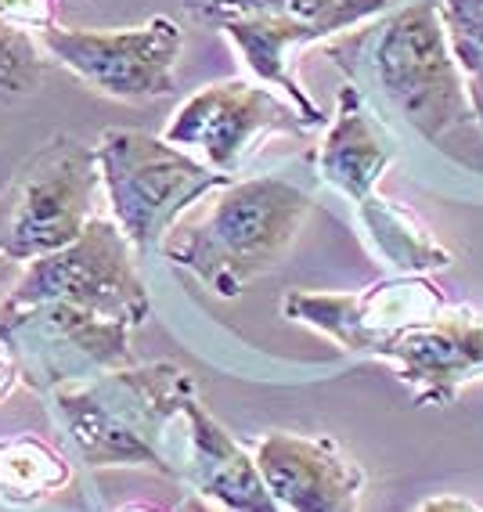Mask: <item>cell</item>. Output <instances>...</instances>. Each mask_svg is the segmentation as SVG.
<instances>
[{
    "mask_svg": "<svg viewBox=\"0 0 483 512\" xmlns=\"http://www.w3.org/2000/svg\"><path fill=\"white\" fill-rule=\"evenodd\" d=\"M379 361L393 368L415 404L447 408L465 386L483 379V311L444 303L397 332Z\"/></svg>",
    "mask_w": 483,
    "mask_h": 512,
    "instance_id": "cell-10",
    "label": "cell"
},
{
    "mask_svg": "<svg viewBox=\"0 0 483 512\" xmlns=\"http://www.w3.org/2000/svg\"><path fill=\"white\" fill-rule=\"evenodd\" d=\"M195 397V379L177 361H152L55 386L47 408L83 466L159 469L181 480L174 426Z\"/></svg>",
    "mask_w": 483,
    "mask_h": 512,
    "instance_id": "cell-2",
    "label": "cell"
},
{
    "mask_svg": "<svg viewBox=\"0 0 483 512\" xmlns=\"http://www.w3.org/2000/svg\"><path fill=\"white\" fill-rule=\"evenodd\" d=\"M181 480L224 512H285L246 451L195 397L184 412Z\"/></svg>",
    "mask_w": 483,
    "mask_h": 512,
    "instance_id": "cell-12",
    "label": "cell"
},
{
    "mask_svg": "<svg viewBox=\"0 0 483 512\" xmlns=\"http://www.w3.org/2000/svg\"><path fill=\"white\" fill-rule=\"evenodd\" d=\"M37 33L0 19V105L33 94L44 80V55Z\"/></svg>",
    "mask_w": 483,
    "mask_h": 512,
    "instance_id": "cell-17",
    "label": "cell"
},
{
    "mask_svg": "<svg viewBox=\"0 0 483 512\" xmlns=\"http://www.w3.org/2000/svg\"><path fill=\"white\" fill-rule=\"evenodd\" d=\"M314 130L300 109L256 80H220L184 98L163 138L202 166L235 177L267 138H300Z\"/></svg>",
    "mask_w": 483,
    "mask_h": 512,
    "instance_id": "cell-8",
    "label": "cell"
},
{
    "mask_svg": "<svg viewBox=\"0 0 483 512\" xmlns=\"http://www.w3.org/2000/svg\"><path fill=\"white\" fill-rule=\"evenodd\" d=\"M76 480L65 451L47 444L37 433L0 437V502L11 509H29L62 494Z\"/></svg>",
    "mask_w": 483,
    "mask_h": 512,
    "instance_id": "cell-16",
    "label": "cell"
},
{
    "mask_svg": "<svg viewBox=\"0 0 483 512\" xmlns=\"http://www.w3.org/2000/svg\"><path fill=\"white\" fill-rule=\"evenodd\" d=\"M15 278H19V264L8 260V256H0V293H4L8 285H15Z\"/></svg>",
    "mask_w": 483,
    "mask_h": 512,
    "instance_id": "cell-24",
    "label": "cell"
},
{
    "mask_svg": "<svg viewBox=\"0 0 483 512\" xmlns=\"http://www.w3.org/2000/svg\"><path fill=\"white\" fill-rule=\"evenodd\" d=\"M386 11L390 0H184V15L210 29L235 19H271L307 26L321 40L361 29Z\"/></svg>",
    "mask_w": 483,
    "mask_h": 512,
    "instance_id": "cell-14",
    "label": "cell"
},
{
    "mask_svg": "<svg viewBox=\"0 0 483 512\" xmlns=\"http://www.w3.org/2000/svg\"><path fill=\"white\" fill-rule=\"evenodd\" d=\"M462 76H465L469 101H473V116H476V123H480V130H483V58H480V62H473V65H465Z\"/></svg>",
    "mask_w": 483,
    "mask_h": 512,
    "instance_id": "cell-22",
    "label": "cell"
},
{
    "mask_svg": "<svg viewBox=\"0 0 483 512\" xmlns=\"http://www.w3.org/2000/svg\"><path fill=\"white\" fill-rule=\"evenodd\" d=\"M119 512H159V509H152V505H127V509H119Z\"/></svg>",
    "mask_w": 483,
    "mask_h": 512,
    "instance_id": "cell-25",
    "label": "cell"
},
{
    "mask_svg": "<svg viewBox=\"0 0 483 512\" xmlns=\"http://www.w3.org/2000/svg\"><path fill=\"white\" fill-rule=\"evenodd\" d=\"M101 195L98 152L80 138L55 134L0 192V256L26 267L73 246L98 220Z\"/></svg>",
    "mask_w": 483,
    "mask_h": 512,
    "instance_id": "cell-5",
    "label": "cell"
},
{
    "mask_svg": "<svg viewBox=\"0 0 483 512\" xmlns=\"http://www.w3.org/2000/svg\"><path fill=\"white\" fill-rule=\"evenodd\" d=\"M458 69L483 58V0H437Z\"/></svg>",
    "mask_w": 483,
    "mask_h": 512,
    "instance_id": "cell-18",
    "label": "cell"
},
{
    "mask_svg": "<svg viewBox=\"0 0 483 512\" xmlns=\"http://www.w3.org/2000/svg\"><path fill=\"white\" fill-rule=\"evenodd\" d=\"M58 4L62 0H0V19L26 33H44L47 26H55Z\"/></svg>",
    "mask_w": 483,
    "mask_h": 512,
    "instance_id": "cell-19",
    "label": "cell"
},
{
    "mask_svg": "<svg viewBox=\"0 0 483 512\" xmlns=\"http://www.w3.org/2000/svg\"><path fill=\"white\" fill-rule=\"evenodd\" d=\"M22 383V372H19V361H15V354H11V347L0 339V404L8 401L15 390H19Z\"/></svg>",
    "mask_w": 483,
    "mask_h": 512,
    "instance_id": "cell-20",
    "label": "cell"
},
{
    "mask_svg": "<svg viewBox=\"0 0 483 512\" xmlns=\"http://www.w3.org/2000/svg\"><path fill=\"white\" fill-rule=\"evenodd\" d=\"M314 210V195L289 177H235L177 220L159 253L206 285L235 300L282 264Z\"/></svg>",
    "mask_w": 483,
    "mask_h": 512,
    "instance_id": "cell-3",
    "label": "cell"
},
{
    "mask_svg": "<svg viewBox=\"0 0 483 512\" xmlns=\"http://www.w3.org/2000/svg\"><path fill=\"white\" fill-rule=\"evenodd\" d=\"M0 303H51L80 318L123 325L130 332L152 314L134 246L109 217L91 220L73 246L22 267V275Z\"/></svg>",
    "mask_w": 483,
    "mask_h": 512,
    "instance_id": "cell-6",
    "label": "cell"
},
{
    "mask_svg": "<svg viewBox=\"0 0 483 512\" xmlns=\"http://www.w3.org/2000/svg\"><path fill=\"white\" fill-rule=\"evenodd\" d=\"M37 40L44 55L105 98L155 101L177 87L184 29L170 15H155L130 29H76L55 22L37 33Z\"/></svg>",
    "mask_w": 483,
    "mask_h": 512,
    "instance_id": "cell-7",
    "label": "cell"
},
{
    "mask_svg": "<svg viewBox=\"0 0 483 512\" xmlns=\"http://www.w3.org/2000/svg\"><path fill=\"white\" fill-rule=\"evenodd\" d=\"M329 58L365 98H379L393 119L451 163L483 174V130L473 116L437 0H411L365 22L329 47Z\"/></svg>",
    "mask_w": 483,
    "mask_h": 512,
    "instance_id": "cell-1",
    "label": "cell"
},
{
    "mask_svg": "<svg viewBox=\"0 0 483 512\" xmlns=\"http://www.w3.org/2000/svg\"><path fill=\"white\" fill-rule=\"evenodd\" d=\"M253 458L285 512H361L368 476L332 437L267 433Z\"/></svg>",
    "mask_w": 483,
    "mask_h": 512,
    "instance_id": "cell-11",
    "label": "cell"
},
{
    "mask_svg": "<svg viewBox=\"0 0 483 512\" xmlns=\"http://www.w3.org/2000/svg\"><path fill=\"white\" fill-rule=\"evenodd\" d=\"M174 512H224V509H217L213 502H206L202 494H188V498H184V502L177 505Z\"/></svg>",
    "mask_w": 483,
    "mask_h": 512,
    "instance_id": "cell-23",
    "label": "cell"
},
{
    "mask_svg": "<svg viewBox=\"0 0 483 512\" xmlns=\"http://www.w3.org/2000/svg\"><path fill=\"white\" fill-rule=\"evenodd\" d=\"M444 303L429 275H390L361 293H285L282 318L321 332L347 354L379 361L397 332L437 314Z\"/></svg>",
    "mask_w": 483,
    "mask_h": 512,
    "instance_id": "cell-9",
    "label": "cell"
},
{
    "mask_svg": "<svg viewBox=\"0 0 483 512\" xmlns=\"http://www.w3.org/2000/svg\"><path fill=\"white\" fill-rule=\"evenodd\" d=\"M101 192L116 224L134 253L148 256L163 246L177 220L210 192L235 177L202 166L163 134L134 127H109L98 141Z\"/></svg>",
    "mask_w": 483,
    "mask_h": 512,
    "instance_id": "cell-4",
    "label": "cell"
},
{
    "mask_svg": "<svg viewBox=\"0 0 483 512\" xmlns=\"http://www.w3.org/2000/svg\"><path fill=\"white\" fill-rule=\"evenodd\" d=\"M354 217L365 246L390 275H437L455 264L451 249L440 246L437 235L415 213L379 192L354 206Z\"/></svg>",
    "mask_w": 483,
    "mask_h": 512,
    "instance_id": "cell-15",
    "label": "cell"
},
{
    "mask_svg": "<svg viewBox=\"0 0 483 512\" xmlns=\"http://www.w3.org/2000/svg\"><path fill=\"white\" fill-rule=\"evenodd\" d=\"M411 512H483V505L458 498V494H433V498H422Z\"/></svg>",
    "mask_w": 483,
    "mask_h": 512,
    "instance_id": "cell-21",
    "label": "cell"
},
{
    "mask_svg": "<svg viewBox=\"0 0 483 512\" xmlns=\"http://www.w3.org/2000/svg\"><path fill=\"white\" fill-rule=\"evenodd\" d=\"M393 159L397 145L386 134L383 116L354 83H343L336 94V112L325 123V138L314 152L321 184L343 195L350 206H361L375 195V184Z\"/></svg>",
    "mask_w": 483,
    "mask_h": 512,
    "instance_id": "cell-13",
    "label": "cell"
}]
</instances>
